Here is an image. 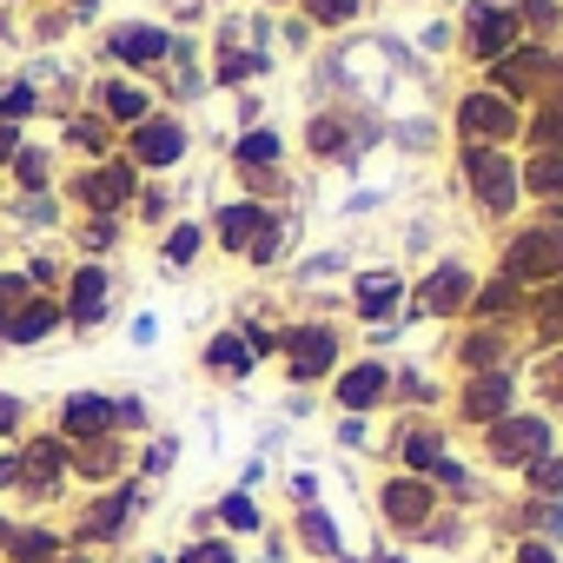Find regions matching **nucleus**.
<instances>
[{
	"instance_id": "31",
	"label": "nucleus",
	"mask_w": 563,
	"mask_h": 563,
	"mask_svg": "<svg viewBox=\"0 0 563 563\" xmlns=\"http://www.w3.org/2000/svg\"><path fill=\"white\" fill-rule=\"evenodd\" d=\"M173 563H245V556H239V550H232L225 537H192V543H186V550H179Z\"/></svg>"
},
{
	"instance_id": "26",
	"label": "nucleus",
	"mask_w": 563,
	"mask_h": 563,
	"mask_svg": "<svg viewBox=\"0 0 563 563\" xmlns=\"http://www.w3.org/2000/svg\"><path fill=\"white\" fill-rule=\"evenodd\" d=\"M523 490H530V504H563V457L550 451V457L523 464Z\"/></svg>"
},
{
	"instance_id": "48",
	"label": "nucleus",
	"mask_w": 563,
	"mask_h": 563,
	"mask_svg": "<svg viewBox=\"0 0 563 563\" xmlns=\"http://www.w3.org/2000/svg\"><path fill=\"white\" fill-rule=\"evenodd\" d=\"M14 153H21V146H14V126H0V166H8Z\"/></svg>"
},
{
	"instance_id": "38",
	"label": "nucleus",
	"mask_w": 563,
	"mask_h": 563,
	"mask_svg": "<svg viewBox=\"0 0 563 563\" xmlns=\"http://www.w3.org/2000/svg\"><path fill=\"white\" fill-rule=\"evenodd\" d=\"M510 563H563V556H556V543H543V537H523V543L510 550Z\"/></svg>"
},
{
	"instance_id": "32",
	"label": "nucleus",
	"mask_w": 563,
	"mask_h": 563,
	"mask_svg": "<svg viewBox=\"0 0 563 563\" xmlns=\"http://www.w3.org/2000/svg\"><path fill=\"white\" fill-rule=\"evenodd\" d=\"M477 312H523V286H510V278H497V286H484L477 299H471Z\"/></svg>"
},
{
	"instance_id": "28",
	"label": "nucleus",
	"mask_w": 563,
	"mask_h": 563,
	"mask_svg": "<svg viewBox=\"0 0 563 563\" xmlns=\"http://www.w3.org/2000/svg\"><path fill=\"white\" fill-rule=\"evenodd\" d=\"M523 186H530V192H543V199H550V192H563V146H537V153H530V166H523Z\"/></svg>"
},
{
	"instance_id": "55",
	"label": "nucleus",
	"mask_w": 563,
	"mask_h": 563,
	"mask_svg": "<svg viewBox=\"0 0 563 563\" xmlns=\"http://www.w3.org/2000/svg\"><path fill=\"white\" fill-rule=\"evenodd\" d=\"M265 563H278V556H265Z\"/></svg>"
},
{
	"instance_id": "34",
	"label": "nucleus",
	"mask_w": 563,
	"mask_h": 563,
	"mask_svg": "<svg viewBox=\"0 0 563 563\" xmlns=\"http://www.w3.org/2000/svg\"><path fill=\"white\" fill-rule=\"evenodd\" d=\"M537 325H543V339H563V278H556V286H543V299H537Z\"/></svg>"
},
{
	"instance_id": "7",
	"label": "nucleus",
	"mask_w": 563,
	"mask_h": 563,
	"mask_svg": "<svg viewBox=\"0 0 563 563\" xmlns=\"http://www.w3.org/2000/svg\"><path fill=\"white\" fill-rule=\"evenodd\" d=\"M332 365H339V339H332L325 325H292V332H286V378L319 385Z\"/></svg>"
},
{
	"instance_id": "35",
	"label": "nucleus",
	"mask_w": 563,
	"mask_h": 563,
	"mask_svg": "<svg viewBox=\"0 0 563 563\" xmlns=\"http://www.w3.org/2000/svg\"><path fill=\"white\" fill-rule=\"evenodd\" d=\"M497 358H504V352H497V332H471V339H464V365H471V372H497Z\"/></svg>"
},
{
	"instance_id": "42",
	"label": "nucleus",
	"mask_w": 563,
	"mask_h": 563,
	"mask_svg": "<svg viewBox=\"0 0 563 563\" xmlns=\"http://www.w3.org/2000/svg\"><path fill=\"white\" fill-rule=\"evenodd\" d=\"M265 60L258 54H232V60H219V80H245V74H258Z\"/></svg>"
},
{
	"instance_id": "12",
	"label": "nucleus",
	"mask_w": 563,
	"mask_h": 563,
	"mask_svg": "<svg viewBox=\"0 0 563 563\" xmlns=\"http://www.w3.org/2000/svg\"><path fill=\"white\" fill-rule=\"evenodd\" d=\"M107 292H113L107 265H80L74 286H67V319H74V325H100V319H107Z\"/></svg>"
},
{
	"instance_id": "44",
	"label": "nucleus",
	"mask_w": 563,
	"mask_h": 563,
	"mask_svg": "<svg viewBox=\"0 0 563 563\" xmlns=\"http://www.w3.org/2000/svg\"><path fill=\"white\" fill-rule=\"evenodd\" d=\"M0 490H21V451H0Z\"/></svg>"
},
{
	"instance_id": "30",
	"label": "nucleus",
	"mask_w": 563,
	"mask_h": 563,
	"mask_svg": "<svg viewBox=\"0 0 563 563\" xmlns=\"http://www.w3.org/2000/svg\"><path fill=\"white\" fill-rule=\"evenodd\" d=\"M206 365H212L219 378H245V372H252V352H245V339H212V345H206Z\"/></svg>"
},
{
	"instance_id": "17",
	"label": "nucleus",
	"mask_w": 563,
	"mask_h": 563,
	"mask_svg": "<svg viewBox=\"0 0 563 563\" xmlns=\"http://www.w3.org/2000/svg\"><path fill=\"white\" fill-rule=\"evenodd\" d=\"M464 299H471V272H464V265H438V272L424 278V292H418V306H424L431 319H451Z\"/></svg>"
},
{
	"instance_id": "9",
	"label": "nucleus",
	"mask_w": 563,
	"mask_h": 563,
	"mask_svg": "<svg viewBox=\"0 0 563 563\" xmlns=\"http://www.w3.org/2000/svg\"><path fill=\"white\" fill-rule=\"evenodd\" d=\"M54 438H67L74 451L93 444V438H113V398H100V391H74V398L60 405V431H54Z\"/></svg>"
},
{
	"instance_id": "33",
	"label": "nucleus",
	"mask_w": 563,
	"mask_h": 563,
	"mask_svg": "<svg viewBox=\"0 0 563 563\" xmlns=\"http://www.w3.org/2000/svg\"><path fill=\"white\" fill-rule=\"evenodd\" d=\"M27 113H34V87L27 80H8V87H0V126H14Z\"/></svg>"
},
{
	"instance_id": "21",
	"label": "nucleus",
	"mask_w": 563,
	"mask_h": 563,
	"mask_svg": "<svg viewBox=\"0 0 563 563\" xmlns=\"http://www.w3.org/2000/svg\"><path fill=\"white\" fill-rule=\"evenodd\" d=\"M438 457H444V431H438V424H405V431H398V464H405L411 477H424Z\"/></svg>"
},
{
	"instance_id": "20",
	"label": "nucleus",
	"mask_w": 563,
	"mask_h": 563,
	"mask_svg": "<svg viewBox=\"0 0 563 563\" xmlns=\"http://www.w3.org/2000/svg\"><path fill=\"white\" fill-rule=\"evenodd\" d=\"M265 225H272V212H265V206H252V199H239V206H225V212H219V239H225L232 252H252Z\"/></svg>"
},
{
	"instance_id": "43",
	"label": "nucleus",
	"mask_w": 563,
	"mask_h": 563,
	"mask_svg": "<svg viewBox=\"0 0 563 563\" xmlns=\"http://www.w3.org/2000/svg\"><path fill=\"white\" fill-rule=\"evenodd\" d=\"M21 418H27V405H21V398H0V438H14V431H21Z\"/></svg>"
},
{
	"instance_id": "8",
	"label": "nucleus",
	"mask_w": 563,
	"mask_h": 563,
	"mask_svg": "<svg viewBox=\"0 0 563 563\" xmlns=\"http://www.w3.org/2000/svg\"><path fill=\"white\" fill-rule=\"evenodd\" d=\"M510 372H471V385H464V398H457V411H464V424H477V431H490L497 418H510Z\"/></svg>"
},
{
	"instance_id": "50",
	"label": "nucleus",
	"mask_w": 563,
	"mask_h": 563,
	"mask_svg": "<svg viewBox=\"0 0 563 563\" xmlns=\"http://www.w3.org/2000/svg\"><path fill=\"white\" fill-rule=\"evenodd\" d=\"M372 563H411V556H405V550H378Z\"/></svg>"
},
{
	"instance_id": "10",
	"label": "nucleus",
	"mask_w": 563,
	"mask_h": 563,
	"mask_svg": "<svg viewBox=\"0 0 563 563\" xmlns=\"http://www.w3.org/2000/svg\"><path fill=\"white\" fill-rule=\"evenodd\" d=\"M517 54V21L504 8H490V0H477L471 8V60H510Z\"/></svg>"
},
{
	"instance_id": "2",
	"label": "nucleus",
	"mask_w": 563,
	"mask_h": 563,
	"mask_svg": "<svg viewBox=\"0 0 563 563\" xmlns=\"http://www.w3.org/2000/svg\"><path fill=\"white\" fill-rule=\"evenodd\" d=\"M438 510H444V497L431 490V477L398 471V477L378 484V517H385V530H398V537H424V523H431Z\"/></svg>"
},
{
	"instance_id": "36",
	"label": "nucleus",
	"mask_w": 563,
	"mask_h": 563,
	"mask_svg": "<svg viewBox=\"0 0 563 563\" xmlns=\"http://www.w3.org/2000/svg\"><path fill=\"white\" fill-rule=\"evenodd\" d=\"M306 14H312L319 27H345V21L358 14V0H306Z\"/></svg>"
},
{
	"instance_id": "24",
	"label": "nucleus",
	"mask_w": 563,
	"mask_h": 563,
	"mask_svg": "<svg viewBox=\"0 0 563 563\" xmlns=\"http://www.w3.org/2000/svg\"><path fill=\"white\" fill-rule=\"evenodd\" d=\"M398 299H405L398 272H365V278H358V312H365V319H391Z\"/></svg>"
},
{
	"instance_id": "19",
	"label": "nucleus",
	"mask_w": 563,
	"mask_h": 563,
	"mask_svg": "<svg viewBox=\"0 0 563 563\" xmlns=\"http://www.w3.org/2000/svg\"><path fill=\"white\" fill-rule=\"evenodd\" d=\"M332 391H339V405H345V411H372V405H385V391H391V372H385V365H352V372H345Z\"/></svg>"
},
{
	"instance_id": "37",
	"label": "nucleus",
	"mask_w": 563,
	"mask_h": 563,
	"mask_svg": "<svg viewBox=\"0 0 563 563\" xmlns=\"http://www.w3.org/2000/svg\"><path fill=\"white\" fill-rule=\"evenodd\" d=\"M21 306H27V278L21 272H0V325H8Z\"/></svg>"
},
{
	"instance_id": "41",
	"label": "nucleus",
	"mask_w": 563,
	"mask_h": 563,
	"mask_svg": "<svg viewBox=\"0 0 563 563\" xmlns=\"http://www.w3.org/2000/svg\"><path fill=\"white\" fill-rule=\"evenodd\" d=\"M140 424H146L140 398H113V431H140Z\"/></svg>"
},
{
	"instance_id": "13",
	"label": "nucleus",
	"mask_w": 563,
	"mask_h": 563,
	"mask_svg": "<svg viewBox=\"0 0 563 563\" xmlns=\"http://www.w3.org/2000/svg\"><path fill=\"white\" fill-rule=\"evenodd\" d=\"M457 120H464V133H471V140H484V146H497L504 133H517V113H510V100H504V93H471Z\"/></svg>"
},
{
	"instance_id": "4",
	"label": "nucleus",
	"mask_w": 563,
	"mask_h": 563,
	"mask_svg": "<svg viewBox=\"0 0 563 563\" xmlns=\"http://www.w3.org/2000/svg\"><path fill=\"white\" fill-rule=\"evenodd\" d=\"M504 265H510V286H530V278L556 286V278H563V225H537V232H523V239L504 252Z\"/></svg>"
},
{
	"instance_id": "54",
	"label": "nucleus",
	"mask_w": 563,
	"mask_h": 563,
	"mask_svg": "<svg viewBox=\"0 0 563 563\" xmlns=\"http://www.w3.org/2000/svg\"><path fill=\"white\" fill-rule=\"evenodd\" d=\"M74 8H93V0H74Z\"/></svg>"
},
{
	"instance_id": "15",
	"label": "nucleus",
	"mask_w": 563,
	"mask_h": 563,
	"mask_svg": "<svg viewBox=\"0 0 563 563\" xmlns=\"http://www.w3.org/2000/svg\"><path fill=\"white\" fill-rule=\"evenodd\" d=\"M186 153V126L179 120H140L133 126V159L140 166H173Z\"/></svg>"
},
{
	"instance_id": "27",
	"label": "nucleus",
	"mask_w": 563,
	"mask_h": 563,
	"mask_svg": "<svg viewBox=\"0 0 563 563\" xmlns=\"http://www.w3.org/2000/svg\"><path fill=\"white\" fill-rule=\"evenodd\" d=\"M232 537H252V530H265V517H258V504H252V490H225L219 497V510H212Z\"/></svg>"
},
{
	"instance_id": "22",
	"label": "nucleus",
	"mask_w": 563,
	"mask_h": 563,
	"mask_svg": "<svg viewBox=\"0 0 563 563\" xmlns=\"http://www.w3.org/2000/svg\"><path fill=\"white\" fill-rule=\"evenodd\" d=\"M54 325H60V306H54V299H27L8 325H0V339H8V345H34V339H47Z\"/></svg>"
},
{
	"instance_id": "53",
	"label": "nucleus",
	"mask_w": 563,
	"mask_h": 563,
	"mask_svg": "<svg viewBox=\"0 0 563 563\" xmlns=\"http://www.w3.org/2000/svg\"><path fill=\"white\" fill-rule=\"evenodd\" d=\"M556 87H563V60H556Z\"/></svg>"
},
{
	"instance_id": "29",
	"label": "nucleus",
	"mask_w": 563,
	"mask_h": 563,
	"mask_svg": "<svg viewBox=\"0 0 563 563\" xmlns=\"http://www.w3.org/2000/svg\"><path fill=\"white\" fill-rule=\"evenodd\" d=\"M239 173H265V166H278V133H265V126H252L245 140H239Z\"/></svg>"
},
{
	"instance_id": "14",
	"label": "nucleus",
	"mask_w": 563,
	"mask_h": 563,
	"mask_svg": "<svg viewBox=\"0 0 563 563\" xmlns=\"http://www.w3.org/2000/svg\"><path fill=\"white\" fill-rule=\"evenodd\" d=\"M107 54H113V60H126V67H159V60H173L179 47H173L159 27H113Z\"/></svg>"
},
{
	"instance_id": "1",
	"label": "nucleus",
	"mask_w": 563,
	"mask_h": 563,
	"mask_svg": "<svg viewBox=\"0 0 563 563\" xmlns=\"http://www.w3.org/2000/svg\"><path fill=\"white\" fill-rule=\"evenodd\" d=\"M133 517H140V484H113V490H100L80 517H74V530H67V550H107V543H120L126 530H133Z\"/></svg>"
},
{
	"instance_id": "51",
	"label": "nucleus",
	"mask_w": 563,
	"mask_h": 563,
	"mask_svg": "<svg viewBox=\"0 0 563 563\" xmlns=\"http://www.w3.org/2000/svg\"><path fill=\"white\" fill-rule=\"evenodd\" d=\"M8 530H14V517H8V510H0V550H8Z\"/></svg>"
},
{
	"instance_id": "18",
	"label": "nucleus",
	"mask_w": 563,
	"mask_h": 563,
	"mask_svg": "<svg viewBox=\"0 0 563 563\" xmlns=\"http://www.w3.org/2000/svg\"><path fill=\"white\" fill-rule=\"evenodd\" d=\"M120 471H126L120 438H93V444H80V451H74V477H87V484H100V490H113V484H120Z\"/></svg>"
},
{
	"instance_id": "49",
	"label": "nucleus",
	"mask_w": 563,
	"mask_h": 563,
	"mask_svg": "<svg viewBox=\"0 0 563 563\" xmlns=\"http://www.w3.org/2000/svg\"><path fill=\"white\" fill-rule=\"evenodd\" d=\"M60 563H100V556H93V550H67Z\"/></svg>"
},
{
	"instance_id": "52",
	"label": "nucleus",
	"mask_w": 563,
	"mask_h": 563,
	"mask_svg": "<svg viewBox=\"0 0 563 563\" xmlns=\"http://www.w3.org/2000/svg\"><path fill=\"white\" fill-rule=\"evenodd\" d=\"M550 385H556V398H563V365H556V372H550Z\"/></svg>"
},
{
	"instance_id": "16",
	"label": "nucleus",
	"mask_w": 563,
	"mask_h": 563,
	"mask_svg": "<svg viewBox=\"0 0 563 563\" xmlns=\"http://www.w3.org/2000/svg\"><path fill=\"white\" fill-rule=\"evenodd\" d=\"M80 199H87L93 212H113V206H126V199H133V166H126V159H107V166H93V173L80 179Z\"/></svg>"
},
{
	"instance_id": "47",
	"label": "nucleus",
	"mask_w": 563,
	"mask_h": 563,
	"mask_svg": "<svg viewBox=\"0 0 563 563\" xmlns=\"http://www.w3.org/2000/svg\"><path fill=\"white\" fill-rule=\"evenodd\" d=\"M74 140H80V146H93V153H100V126H93V120H74Z\"/></svg>"
},
{
	"instance_id": "6",
	"label": "nucleus",
	"mask_w": 563,
	"mask_h": 563,
	"mask_svg": "<svg viewBox=\"0 0 563 563\" xmlns=\"http://www.w3.org/2000/svg\"><path fill=\"white\" fill-rule=\"evenodd\" d=\"M464 173H471V192L484 199V212H510L517 206V173H510V159L497 146H471Z\"/></svg>"
},
{
	"instance_id": "25",
	"label": "nucleus",
	"mask_w": 563,
	"mask_h": 563,
	"mask_svg": "<svg viewBox=\"0 0 563 563\" xmlns=\"http://www.w3.org/2000/svg\"><path fill=\"white\" fill-rule=\"evenodd\" d=\"M146 107H153V100H146L140 87H120V80H107V87H100V113H107V120H120V126H140V120H146Z\"/></svg>"
},
{
	"instance_id": "39",
	"label": "nucleus",
	"mask_w": 563,
	"mask_h": 563,
	"mask_svg": "<svg viewBox=\"0 0 563 563\" xmlns=\"http://www.w3.org/2000/svg\"><path fill=\"white\" fill-rule=\"evenodd\" d=\"M14 173L21 186H47V153H14Z\"/></svg>"
},
{
	"instance_id": "40",
	"label": "nucleus",
	"mask_w": 563,
	"mask_h": 563,
	"mask_svg": "<svg viewBox=\"0 0 563 563\" xmlns=\"http://www.w3.org/2000/svg\"><path fill=\"white\" fill-rule=\"evenodd\" d=\"M192 252H199V232H192V225H179V232L166 239V258H173V265H186Z\"/></svg>"
},
{
	"instance_id": "46",
	"label": "nucleus",
	"mask_w": 563,
	"mask_h": 563,
	"mask_svg": "<svg viewBox=\"0 0 563 563\" xmlns=\"http://www.w3.org/2000/svg\"><path fill=\"white\" fill-rule=\"evenodd\" d=\"M173 451H179L173 438H166V444H153V451H146V471H173Z\"/></svg>"
},
{
	"instance_id": "3",
	"label": "nucleus",
	"mask_w": 563,
	"mask_h": 563,
	"mask_svg": "<svg viewBox=\"0 0 563 563\" xmlns=\"http://www.w3.org/2000/svg\"><path fill=\"white\" fill-rule=\"evenodd\" d=\"M484 457L504 464V471H523V464L550 457V424L530 418V411H510V418H497V424L484 431Z\"/></svg>"
},
{
	"instance_id": "45",
	"label": "nucleus",
	"mask_w": 563,
	"mask_h": 563,
	"mask_svg": "<svg viewBox=\"0 0 563 563\" xmlns=\"http://www.w3.org/2000/svg\"><path fill=\"white\" fill-rule=\"evenodd\" d=\"M523 21H530V27H550V21H556V0H523Z\"/></svg>"
},
{
	"instance_id": "11",
	"label": "nucleus",
	"mask_w": 563,
	"mask_h": 563,
	"mask_svg": "<svg viewBox=\"0 0 563 563\" xmlns=\"http://www.w3.org/2000/svg\"><path fill=\"white\" fill-rule=\"evenodd\" d=\"M0 556H8V563H60L67 556V530H54V523H14Z\"/></svg>"
},
{
	"instance_id": "5",
	"label": "nucleus",
	"mask_w": 563,
	"mask_h": 563,
	"mask_svg": "<svg viewBox=\"0 0 563 563\" xmlns=\"http://www.w3.org/2000/svg\"><path fill=\"white\" fill-rule=\"evenodd\" d=\"M67 477H74V444H67V438H34V444H21V490H27V497H60Z\"/></svg>"
},
{
	"instance_id": "23",
	"label": "nucleus",
	"mask_w": 563,
	"mask_h": 563,
	"mask_svg": "<svg viewBox=\"0 0 563 563\" xmlns=\"http://www.w3.org/2000/svg\"><path fill=\"white\" fill-rule=\"evenodd\" d=\"M299 543H306V556H319V563L345 556L339 523H332V510H319V504H306V510H299Z\"/></svg>"
}]
</instances>
